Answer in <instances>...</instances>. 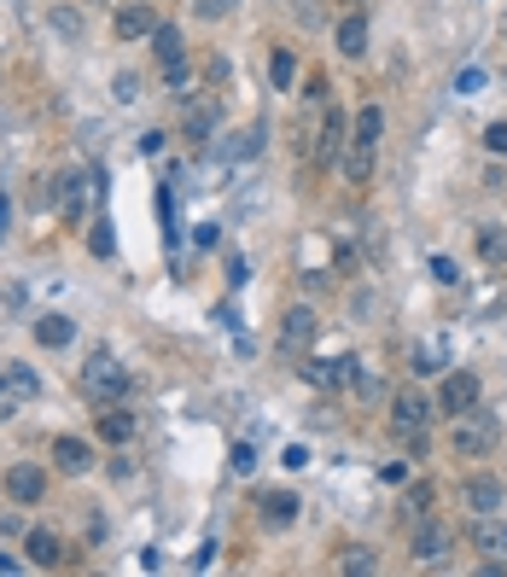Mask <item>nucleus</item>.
I'll return each mask as SVG.
<instances>
[{
    "instance_id": "nucleus-1",
    "label": "nucleus",
    "mask_w": 507,
    "mask_h": 577,
    "mask_svg": "<svg viewBox=\"0 0 507 577\" xmlns=\"http://www.w3.org/2000/svg\"><path fill=\"white\" fill-rule=\"evenodd\" d=\"M496 443H502V420H496V414H484V408L455 414V420H449V449H455L461 461H484Z\"/></svg>"
},
{
    "instance_id": "nucleus-2",
    "label": "nucleus",
    "mask_w": 507,
    "mask_h": 577,
    "mask_svg": "<svg viewBox=\"0 0 507 577\" xmlns=\"http://www.w3.org/2000/svg\"><path fill=\"white\" fill-rule=\"evenodd\" d=\"M461 548V537H455V525L449 519H414L408 525V554H414V566H449V554Z\"/></svg>"
},
{
    "instance_id": "nucleus-3",
    "label": "nucleus",
    "mask_w": 507,
    "mask_h": 577,
    "mask_svg": "<svg viewBox=\"0 0 507 577\" xmlns=\"http://www.w3.org/2000/svg\"><path fill=\"white\" fill-rule=\"evenodd\" d=\"M76 385H82V397H88V403H123V397H129V368H123L117 356L94 350Z\"/></svg>"
},
{
    "instance_id": "nucleus-4",
    "label": "nucleus",
    "mask_w": 507,
    "mask_h": 577,
    "mask_svg": "<svg viewBox=\"0 0 507 577\" xmlns=\"http://www.w3.org/2000/svg\"><path fill=\"white\" fill-rule=\"evenodd\" d=\"M432 420H438V403H432L426 391L403 385V391L391 397V432H432Z\"/></svg>"
},
{
    "instance_id": "nucleus-5",
    "label": "nucleus",
    "mask_w": 507,
    "mask_h": 577,
    "mask_svg": "<svg viewBox=\"0 0 507 577\" xmlns=\"http://www.w3.org/2000/svg\"><path fill=\"white\" fill-rule=\"evenodd\" d=\"M473 408H484V385H478L473 368H455V374L443 379V391H438V414H473Z\"/></svg>"
},
{
    "instance_id": "nucleus-6",
    "label": "nucleus",
    "mask_w": 507,
    "mask_h": 577,
    "mask_svg": "<svg viewBox=\"0 0 507 577\" xmlns=\"http://www.w3.org/2000/svg\"><path fill=\"white\" fill-rule=\"evenodd\" d=\"M216 123H222V100L216 94H187L181 100V135L187 140H210Z\"/></svg>"
},
{
    "instance_id": "nucleus-7",
    "label": "nucleus",
    "mask_w": 507,
    "mask_h": 577,
    "mask_svg": "<svg viewBox=\"0 0 507 577\" xmlns=\"http://www.w3.org/2000/svg\"><path fill=\"white\" fill-rule=\"evenodd\" d=\"M344 146H350V117H344L338 105H327V111H321V135H315V164H321V170L338 164Z\"/></svg>"
},
{
    "instance_id": "nucleus-8",
    "label": "nucleus",
    "mask_w": 507,
    "mask_h": 577,
    "mask_svg": "<svg viewBox=\"0 0 507 577\" xmlns=\"http://www.w3.org/2000/svg\"><path fill=\"white\" fill-rule=\"evenodd\" d=\"M0 484H6V496H12V502H18V508H35V502H41V496H47V473H41V467H35V461H12V467H6V478H0Z\"/></svg>"
},
{
    "instance_id": "nucleus-9",
    "label": "nucleus",
    "mask_w": 507,
    "mask_h": 577,
    "mask_svg": "<svg viewBox=\"0 0 507 577\" xmlns=\"http://www.w3.org/2000/svg\"><path fill=\"white\" fill-rule=\"evenodd\" d=\"M461 508H467V513H496V508H507V484H502V478H490V473L461 478Z\"/></svg>"
},
{
    "instance_id": "nucleus-10",
    "label": "nucleus",
    "mask_w": 507,
    "mask_h": 577,
    "mask_svg": "<svg viewBox=\"0 0 507 577\" xmlns=\"http://www.w3.org/2000/svg\"><path fill=\"white\" fill-rule=\"evenodd\" d=\"M88 193H94L88 170H65V175H59V216H65L70 228H82V216H88Z\"/></svg>"
},
{
    "instance_id": "nucleus-11",
    "label": "nucleus",
    "mask_w": 507,
    "mask_h": 577,
    "mask_svg": "<svg viewBox=\"0 0 507 577\" xmlns=\"http://www.w3.org/2000/svg\"><path fill=\"white\" fill-rule=\"evenodd\" d=\"M473 554H484V560H496V566H507V519L502 513H478V525H473Z\"/></svg>"
},
{
    "instance_id": "nucleus-12",
    "label": "nucleus",
    "mask_w": 507,
    "mask_h": 577,
    "mask_svg": "<svg viewBox=\"0 0 507 577\" xmlns=\"http://www.w3.org/2000/svg\"><path fill=\"white\" fill-rule=\"evenodd\" d=\"M292 519H298V496L292 490H263L257 496V525L263 531H292Z\"/></svg>"
},
{
    "instance_id": "nucleus-13",
    "label": "nucleus",
    "mask_w": 507,
    "mask_h": 577,
    "mask_svg": "<svg viewBox=\"0 0 507 577\" xmlns=\"http://www.w3.org/2000/svg\"><path fill=\"white\" fill-rule=\"evenodd\" d=\"M164 18L152 12V6H117V18H111V35L117 41H152V30H158Z\"/></svg>"
},
{
    "instance_id": "nucleus-14",
    "label": "nucleus",
    "mask_w": 507,
    "mask_h": 577,
    "mask_svg": "<svg viewBox=\"0 0 507 577\" xmlns=\"http://www.w3.org/2000/svg\"><path fill=\"white\" fill-rule=\"evenodd\" d=\"M53 467H59L65 478H82L88 467H94V449L76 438V432H59V438H53Z\"/></svg>"
},
{
    "instance_id": "nucleus-15",
    "label": "nucleus",
    "mask_w": 507,
    "mask_h": 577,
    "mask_svg": "<svg viewBox=\"0 0 507 577\" xmlns=\"http://www.w3.org/2000/svg\"><path fill=\"white\" fill-rule=\"evenodd\" d=\"M333 41H338V53H344V59H362V53H368V41H373L368 12H344V18H338V30H333Z\"/></svg>"
},
{
    "instance_id": "nucleus-16",
    "label": "nucleus",
    "mask_w": 507,
    "mask_h": 577,
    "mask_svg": "<svg viewBox=\"0 0 507 577\" xmlns=\"http://www.w3.org/2000/svg\"><path fill=\"white\" fill-rule=\"evenodd\" d=\"M315 327H321V321H315V309L292 304L286 315H280V344H286V350H304V344L315 339Z\"/></svg>"
},
{
    "instance_id": "nucleus-17",
    "label": "nucleus",
    "mask_w": 507,
    "mask_h": 577,
    "mask_svg": "<svg viewBox=\"0 0 507 577\" xmlns=\"http://www.w3.org/2000/svg\"><path fill=\"white\" fill-rule=\"evenodd\" d=\"M373 158H379V146H362V140H350V146H344V158H338L344 181H350V187H368V181H373Z\"/></svg>"
},
{
    "instance_id": "nucleus-18",
    "label": "nucleus",
    "mask_w": 507,
    "mask_h": 577,
    "mask_svg": "<svg viewBox=\"0 0 507 577\" xmlns=\"http://www.w3.org/2000/svg\"><path fill=\"white\" fill-rule=\"evenodd\" d=\"M473 245H478V263H484V269H507V228L502 222H484L473 234Z\"/></svg>"
},
{
    "instance_id": "nucleus-19",
    "label": "nucleus",
    "mask_w": 507,
    "mask_h": 577,
    "mask_svg": "<svg viewBox=\"0 0 507 577\" xmlns=\"http://www.w3.org/2000/svg\"><path fill=\"white\" fill-rule=\"evenodd\" d=\"M70 339H76V321H70V315H41V321H35V344H41V350H65Z\"/></svg>"
},
{
    "instance_id": "nucleus-20",
    "label": "nucleus",
    "mask_w": 507,
    "mask_h": 577,
    "mask_svg": "<svg viewBox=\"0 0 507 577\" xmlns=\"http://www.w3.org/2000/svg\"><path fill=\"white\" fill-rule=\"evenodd\" d=\"M338 572H344V577H373V572H379V554H373L368 543L338 548Z\"/></svg>"
},
{
    "instance_id": "nucleus-21",
    "label": "nucleus",
    "mask_w": 507,
    "mask_h": 577,
    "mask_svg": "<svg viewBox=\"0 0 507 577\" xmlns=\"http://www.w3.org/2000/svg\"><path fill=\"white\" fill-rule=\"evenodd\" d=\"M100 438L105 443H129V438H135V414H129L123 403H111L100 414Z\"/></svg>"
},
{
    "instance_id": "nucleus-22",
    "label": "nucleus",
    "mask_w": 507,
    "mask_h": 577,
    "mask_svg": "<svg viewBox=\"0 0 507 577\" xmlns=\"http://www.w3.org/2000/svg\"><path fill=\"white\" fill-rule=\"evenodd\" d=\"M152 53H158V65H175V59H187L181 24H158V30H152Z\"/></svg>"
},
{
    "instance_id": "nucleus-23",
    "label": "nucleus",
    "mask_w": 507,
    "mask_h": 577,
    "mask_svg": "<svg viewBox=\"0 0 507 577\" xmlns=\"http://www.w3.org/2000/svg\"><path fill=\"white\" fill-rule=\"evenodd\" d=\"M379 135H385V111H379V105H362V111L350 117V140H362V146H379Z\"/></svg>"
},
{
    "instance_id": "nucleus-24",
    "label": "nucleus",
    "mask_w": 507,
    "mask_h": 577,
    "mask_svg": "<svg viewBox=\"0 0 507 577\" xmlns=\"http://www.w3.org/2000/svg\"><path fill=\"white\" fill-rule=\"evenodd\" d=\"M24 554H30V566H59V560H65V548H59L53 531H30V537H24Z\"/></svg>"
},
{
    "instance_id": "nucleus-25",
    "label": "nucleus",
    "mask_w": 507,
    "mask_h": 577,
    "mask_svg": "<svg viewBox=\"0 0 507 577\" xmlns=\"http://www.w3.org/2000/svg\"><path fill=\"white\" fill-rule=\"evenodd\" d=\"M47 30L65 35V41H82L88 24H82V12H76V6H53V12H47Z\"/></svg>"
},
{
    "instance_id": "nucleus-26",
    "label": "nucleus",
    "mask_w": 507,
    "mask_h": 577,
    "mask_svg": "<svg viewBox=\"0 0 507 577\" xmlns=\"http://www.w3.org/2000/svg\"><path fill=\"white\" fill-rule=\"evenodd\" d=\"M269 82L280 88V94H286V88L298 82V59H292L286 47H274V53H269Z\"/></svg>"
},
{
    "instance_id": "nucleus-27",
    "label": "nucleus",
    "mask_w": 507,
    "mask_h": 577,
    "mask_svg": "<svg viewBox=\"0 0 507 577\" xmlns=\"http://www.w3.org/2000/svg\"><path fill=\"white\" fill-rule=\"evenodd\" d=\"M30 210H59V175H35L30 181Z\"/></svg>"
},
{
    "instance_id": "nucleus-28",
    "label": "nucleus",
    "mask_w": 507,
    "mask_h": 577,
    "mask_svg": "<svg viewBox=\"0 0 507 577\" xmlns=\"http://www.w3.org/2000/svg\"><path fill=\"white\" fill-rule=\"evenodd\" d=\"M164 82H169V94H175V100H187V94H193V65H187V59L164 65Z\"/></svg>"
},
{
    "instance_id": "nucleus-29",
    "label": "nucleus",
    "mask_w": 507,
    "mask_h": 577,
    "mask_svg": "<svg viewBox=\"0 0 507 577\" xmlns=\"http://www.w3.org/2000/svg\"><path fill=\"white\" fill-rule=\"evenodd\" d=\"M111 100H117V105H135L140 100V76H135V70H117V76H111Z\"/></svg>"
},
{
    "instance_id": "nucleus-30",
    "label": "nucleus",
    "mask_w": 507,
    "mask_h": 577,
    "mask_svg": "<svg viewBox=\"0 0 507 577\" xmlns=\"http://www.w3.org/2000/svg\"><path fill=\"white\" fill-rule=\"evenodd\" d=\"M432 496H438V490H432L426 478H420V484H408V513H414V519H426V513H432Z\"/></svg>"
},
{
    "instance_id": "nucleus-31",
    "label": "nucleus",
    "mask_w": 507,
    "mask_h": 577,
    "mask_svg": "<svg viewBox=\"0 0 507 577\" xmlns=\"http://www.w3.org/2000/svg\"><path fill=\"white\" fill-rule=\"evenodd\" d=\"M6 379H12V385H18L24 397H35V391H41V379H35V368H24V362H6Z\"/></svg>"
},
{
    "instance_id": "nucleus-32",
    "label": "nucleus",
    "mask_w": 507,
    "mask_h": 577,
    "mask_svg": "<svg viewBox=\"0 0 507 577\" xmlns=\"http://www.w3.org/2000/svg\"><path fill=\"white\" fill-rule=\"evenodd\" d=\"M234 6H239V0H193V12H199L204 24H216V18H228Z\"/></svg>"
},
{
    "instance_id": "nucleus-33",
    "label": "nucleus",
    "mask_w": 507,
    "mask_h": 577,
    "mask_svg": "<svg viewBox=\"0 0 507 577\" xmlns=\"http://www.w3.org/2000/svg\"><path fill=\"white\" fill-rule=\"evenodd\" d=\"M304 379H309V385H321V391H333V385H338V362H333V368H327V362H309Z\"/></svg>"
},
{
    "instance_id": "nucleus-34",
    "label": "nucleus",
    "mask_w": 507,
    "mask_h": 577,
    "mask_svg": "<svg viewBox=\"0 0 507 577\" xmlns=\"http://www.w3.org/2000/svg\"><path fill=\"white\" fill-rule=\"evenodd\" d=\"M333 100V82H327V76H309L304 82V105H327Z\"/></svg>"
},
{
    "instance_id": "nucleus-35",
    "label": "nucleus",
    "mask_w": 507,
    "mask_h": 577,
    "mask_svg": "<svg viewBox=\"0 0 507 577\" xmlns=\"http://www.w3.org/2000/svg\"><path fill=\"white\" fill-rule=\"evenodd\" d=\"M484 152H490V158H502V152H507V117L484 129Z\"/></svg>"
},
{
    "instance_id": "nucleus-36",
    "label": "nucleus",
    "mask_w": 507,
    "mask_h": 577,
    "mask_svg": "<svg viewBox=\"0 0 507 577\" xmlns=\"http://www.w3.org/2000/svg\"><path fill=\"white\" fill-rule=\"evenodd\" d=\"M234 473H239V478L257 473V449H251V443H234Z\"/></svg>"
},
{
    "instance_id": "nucleus-37",
    "label": "nucleus",
    "mask_w": 507,
    "mask_h": 577,
    "mask_svg": "<svg viewBox=\"0 0 507 577\" xmlns=\"http://www.w3.org/2000/svg\"><path fill=\"white\" fill-rule=\"evenodd\" d=\"M432 274H438L443 286H455V280H461V269H455V263H449V257H432Z\"/></svg>"
},
{
    "instance_id": "nucleus-38",
    "label": "nucleus",
    "mask_w": 507,
    "mask_h": 577,
    "mask_svg": "<svg viewBox=\"0 0 507 577\" xmlns=\"http://www.w3.org/2000/svg\"><path fill=\"white\" fill-rule=\"evenodd\" d=\"M280 461H286V467H292V473H298V467H309V449H304V443H292V449H286V455H280Z\"/></svg>"
},
{
    "instance_id": "nucleus-39",
    "label": "nucleus",
    "mask_w": 507,
    "mask_h": 577,
    "mask_svg": "<svg viewBox=\"0 0 507 577\" xmlns=\"http://www.w3.org/2000/svg\"><path fill=\"white\" fill-rule=\"evenodd\" d=\"M94 251H100V257H111V228H105V222H94Z\"/></svg>"
},
{
    "instance_id": "nucleus-40",
    "label": "nucleus",
    "mask_w": 507,
    "mask_h": 577,
    "mask_svg": "<svg viewBox=\"0 0 507 577\" xmlns=\"http://www.w3.org/2000/svg\"><path fill=\"white\" fill-rule=\"evenodd\" d=\"M82 531H88V543H100V537H105V519H100V513H88V519H82Z\"/></svg>"
},
{
    "instance_id": "nucleus-41",
    "label": "nucleus",
    "mask_w": 507,
    "mask_h": 577,
    "mask_svg": "<svg viewBox=\"0 0 507 577\" xmlns=\"http://www.w3.org/2000/svg\"><path fill=\"white\" fill-rule=\"evenodd\" d=\"M6 234H12V199H0V245H6Z\"/></svg>"
},
{
    "instance_id": "nucleus-42",
    "label": "nucleus",
    "mask_w": 507,
    "mask_h": 577,
    "mask_svg": "<svg viewBox=\"0 0 507 577\" xmlns=\"http://www.w3.org/2000/svg\"><path fill=\"white\" fill-rule=\"evenodd\" d=\"M6 385H12V379H6V368H0V397H6Z\"/></svg>"
},
{
    "instance_id": "nucleus-43",
    "label": "nucleus",
    "mask_w": 507,
    "mask_h": 577,
    "mask_svg": "<svg viewBox=\"0 0 507 577\" xmlns=\"http://www.w3.org/2000/svg\"><path fill=\"white\" fill-rule=\"evenodd\" d=\"M0 572H12V560H6V554H0Z\"/></svg>"
},
{
    "instance_id": "nucleus-44",
    "label": "nucleus",
    "mask_w": 507,
    "mask_h": 577,
    "mask_svg": "<svg viewBox=\"0 0 507 577\" xmlns=\"http://www.w3.org/2000/svg\"><path fill=\"white\" fill-rule=\"evenodd\" d=\"M88 6H117V0H88Z\"/></svg>"
},
{
    "instance_id": "nucleus-45",
    "label": "nucleus",
    "mask_w": 507,
    "mask_h": 577,
    "mask_svg": "<svg viewBox=\"0 0 507 577\" xmlns=\"http://www.w3.org/2000/svg\"><path fill=\"white\" fill-rule=\"evenodd\" d=\"M502 41H507V18H502Z\"/></svg>"
}]
</instances>
